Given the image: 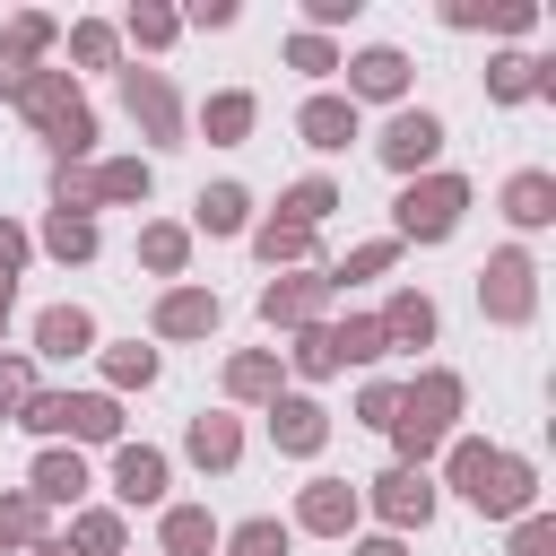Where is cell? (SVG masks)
Masks as SVG:
<instances>
[{
  "instance_id": "6da1fadb",
  "label": "cell",
  "mask_w": 556,
  "mask_h": 556,
  "mask_svg": "<svg viewBox=\"0 0 556 556\" xmlns=\"http://www.w3.org/2000/svg\"><path fill=\"white\" fill-rule=\"evenodd\" d=\"M452 478H460V495H469V504H486V513H513V504L530 495V469H521V460H504V452H478V443H460Z\"/></svg>"
},
{
  "instance_id": "7a4b0ae2",
  "label": "cell",
  "mask_w": 556,
  "mask_h": 556,
  "mask_svg": "<svg viewBox=\"0 0 556 556\" xmlns=\"http://www.w3.org/2000/svg\"><path fill=\"white\" fill-rule=\"evenodd\" d=\"M26 113H35V122H43V130H52L61 148H87V139H96L87 104H78V96H70V87H61L52 70H43V78H26Z\"/></svg>"
},
{
  "instance_id": "3957f363",
  "label": "cell",
  "mask_w": 556,
  "mask_h": 556,
  "mask_svg": "<svg viewBox=\"0 0 556 556\" xmlns=\"http://www.w3.org/2000/svg\"><path fill=\"white\" fill-rule=\"evenodd\" d=\"M26 426H43V434H61V426H70V434H96V443H104L122 417H113V400H35V408H26Z\"/></svg>"
},
{
  "instance_id": "277c9868",
  "label": "cell",
  "mask_w": 556,
  "mask_h": 556,
  "mask_svg": "<svg viewBox=\"0 0 556 556\" xmlns=\"http://www.w3.org/2000/svg\"><path fill=\"white\" fill-rule=\"evenodd\" d=\"M452 400H460L452 382H426V391H408V408L391 417V426H400V443H408V452H426V443L443 434V417H452Z\"/></svg>"
},
{
  "instance_id": "5b68a950",
  "label": "cell",
  "mask_w": 556,
  "mask_h": 556,
  "mask_svg": "<svg viewBox=\"0 0 556 556\" xmlns=\"http://www.w3.org/2000/svg\"><path fill=\"white\" fill-rule=\"evenodd\" d=\"M452 217H460V182H426V191L400 200V226L408 235H452Z\"/></svg>"
},
{
  "instance_id": "8992f818",
  "label": "cell",
  "mask_w": 556,
  "mask_h": 556,
  "mask_svg": "<svg viewBox=\"0 0 556 556\" xmlns=\"http://www.w3.org/2000/svg\"><path fill=\"white\" fill-rule=\"evenodd\" d=\"M434 139H443V130H434V113H400V122H391V139H382V156H391V165H426V156H434Z\"/></svg>"
},
{
  "instance_id": "52a82bcc",
  "label": "cell",
  "mask_w": 556,
  "mask_h": 556,
  "mask_svg": "<svg viewBox=\"0 0 556 556\" xmlns=\"http://www.w3.org/2000/svg\"><path fill=\"white\" fill-rule=\"evenodd\" d=\"M486 304H495V313H530V261H521V252H504V261L486 269Z\"/></svg>"
},
{
  "instance_id": "ba28073f",
  "label": "cell",
  "mask_w": 556,
  "mask_h": 556,
  "mask_svg": "<svg viewBox=\"0 0 556 556\" xmlns=\"http://www.w3.org/2000/svg\"><path fill=\"white\" fill-rule=\"evenodd\" d=\"M304 139H313V148H348V139H356V113L321 96V104H304Z\"/></svg>"
},
{
  "instance_id": "9c48e42d",
  "label": "cell",
  "mask_w": 556,
  "mask_h": 556,
  "mask_svg": "<svg viewBox=\"0 0 556 556\" xmlns=\"http://www.w3.org/2000/svg\"><path fill=\"white\" fill-rule=\"evenodd\" d=\"M113 478H122V495H130V504L165 495V460H156V452H122V460H113Z\"/></svg>"
},
{
  "instance_id": "30bf717a",
  "label": "cell",
  "mask_w": 556,
  "mask_h": 556,
  "mask_svg": "<svg viewBox=\"0 0 556 556\" xmlns=\"http://www.w3.org/2000/svg\"><path fill=\"white\" fill-rule=\"evenodd\" d=\"M278 443H287V452H313V443H321V408H313V400H287V408H278Z\"/></svg>"
},
{
  "instance_id": "8fae6325",
  "label": "cell",
  "mask_w": 556,
  "mask_h": 556,
  "mask_svg": "<svg viewBox=\"0 0 556 556\" xmlns=\"http://www.w3.org/2000/svg\"><path fill=\"white\" fill-rule=\"evenodd\" d=\"M78 486H87L78 452H43V469H35V495H52V504H61V495H78Z\"/></svg>"
},
{
  "instance_id": "7c38bea8",
  "label": "cell",
  "mask_w": 556,
  "mask_h": 556,
  "mask_svg": "<svg viewBox=\"0 0 556 556\" xmlns=\"http://www.w3.org/2000/svg\"><path fill=\"white\" fill-rule=\"evenodd\" d=\"M426 504H434V495H426V478H408V469H400V478H382V513H391V521H426Z\"/></svg>"
},
{
  "instance_id": "4fadbf2b",
  "label": "cell",
  "mask_w": 556,
  "mask_h": 556,
  "mask_svg": "<svg viewBox=\"0 0 556 556\" xmlns=\"http://www.w3.org/2000/svg\"><path fill=\"white\" fill-rule=\"evenodd\" d=\"M400 78H408L400 52H365V61H356V87H365V96H400Z\"/></svg>"
},
{
  "instance_id": "5bb4252c",
  "label": "cell",
  "mask_w": 556,
  "mask_h": 556,
  "mask_svg": "<svg viewBox=\"0 0 556 556\" xmlns=\"http://www.w3.org/2000/svg\"><path fill=\"white\" fill-rule=\"evenodd\" d=\"M156 321H165L174 339H182V330H208V321H217V295H165V313H156Z\"/></svg>"
},
{
  "instance_id": "9a60e30c",
  "label": "cell",
  "mask_w": 556,
  "mask_h": 556,
  "mask_svg": "<svg viewBox=\"0 0 556 556\" xmlns=\"http://www.w3.org/2000/svg\"><path fill=\"white\" fill-rule=\"evenodd\" d=\"M43 348H52V356L87 348V313H78V304H52V313H43Z\"/></svg>"
},
{
  "instance_id": "2e32d148",
  "label": "cell",
  "mask_w": 556,
  "mask_h": 556,
  "mask_svg": "<svg viewBox=\"0 0 556 556\" xmlns=\"http://www.w3.org/2000/svg\"><path fill=\"white\" fill-rule=\"evenodd\" d=\"M130 113H148V130H174V96L156 78H139V70H130Z\"/></svg>"
},
{
  "instance_id": "e0dca14e",
  "label": "cell",
  "mask_w": 556,
  "mask_h": 556,
  "mask_svg": "<svg viewBox=\"0 0 556 556\" xmlns=\"http://www.w3.org/2000/svg\"><path fill=\"white\" fill-rule=\"evenodd\" d=\"M426 330H434L426 295H400V304H391V321H382V339H426Z\"/></svg>"
},
{
  "instance_id": "ac0fdd59",
  "label": "cell",
  "mask_w": 556,
  "mask_h": 556,
  "mask_svg": "<svg viewBox=\"0 0 556 556\" xmlns=\"http://www.w3.org/2000/svg\"><path fill=\"white\" fill-rule=\"evenodd\" d=\"M191 452L226 469V460H235V426H226V417H200V426H191Z\"/></svg>"
},
{
  "instance_id": "d6986e66",
  "label": "cell",
  "mask_w": 556,
  "mask_h": 556,
  "mask_svg": "<svg viewBox=\"0 0 556 556\" xmlns=\"http://www.w3.org/2000/svg\"><path fill=\"white\" fill-rule=\"evenodd\" d=\"M547 200H556V191H547V174H521V182H513V217H521V226H539V217H547Z\"/></svg>"
},
{
  "instance_id": "ffe728a7",
  "label": "cell",
  "mask_w": 556,
  "mask_h": 556,
  "mask_svg": "<svg viewBox=\"0 0 556 556\" xmlns=\"http://www.w3.org/2000/svg\"><path fill=\"white\" fill-rule=\"evenodd\" d=\"M165 547H174V556H200V547H208V513H174V521H165Z\"/></svg>"
},
{
  "instance_id": "44dd1931",
  "label": "cell",
  "mask_w": 556,
  "mask_h": 556,
  "mask_svg": "<svg viewBox=\"0 0 556 556\" xmlns=\"http://www.w3.org/2000/svg\"><path fill=\"white\" fill-rule=\"evenodd\" d=\"M235 556H287V530L278 521H243L235 530Z\"/></svg>"
},
{
  "instance_id": "7402d4cb",
  "label": "cell",
  "mask_w": 556,
  "mask_h": 556,
  "mask_svg": "<svg viewBox=\"0 0 556 556\" xmlns=\"http://www.w3.org/2000/svg\"><path fill=\"white\" fill-rule=\"evenodd\" d=\"M313 278H295V287H269V321H295V313H313Z\"/></svg>"
},
{
  "instance_id": "603a6c76",
  "label": "cell",
  "mask_w": 556,
  "mask_h": 556,
  "mask_svg": "<svg viewBox=\"0 0 556 556\" xmlns=\"http://www.w3.org/2000/svg\"><path fill=\"white\" fill-rule=\"evenodd\" d=\"M304 521H313V530H339V521H348V495H339V486H313V495H304Z\"/></svg>"
},
{
  "instance_id": "cb8c5ba5",
  "label": "cell",
  "mask_w": 556,
  "mask_h": 556,
  "mask_svg": "<svg viewBox=\"0 0 556 556\" xmlns=\"http://www.w3.org/2000/svg\"><path fill=\"white\" fill-rule=\"evenodd\" d=\"M200 226H217V235L243 226V191H208V200H200Z\"/></svg>"
},
{
  "instance_id": "d4e9b609",
  "label": "cell",
  "mask_w": 556,
  "mask_h": 556,
  "mask_svg": "<svg viewBox=\"0 0 556 556\" xmlns=\"http://www.w3.org/2000/svg\"><path fill=\"white\" fill-rule=\"evenodd\" d=\"M330 348H339V356H382V321H348Z\"/></svg>"
},
{
  "instance_id": "484cf974",
  "label": "cell",
  "mask_w": 556,
  "mask_h": 556,
  "mask_svg": "<svg viewBox=\"0 0 556 556\" xmlns=\"http://www.w3.org/2000/svg\"><path fill=\"white\" fill-rule=\"evenodd\" d=\"M243 122H252V104H243V96H217V104H208V130H217V139H235Z\"/></svg>"
},
{
  "instance_id": "4316f807",
  "label": "cell",
  "mask_w": 556,
  "mask_h": 556,
  "mask_svg": "<svg viewBox=\"0 0 556 556\" xmlns=\"http://www.w3.org/2000/svg\"><path fill=\"white\" fill-rule=\"evenodd\" d=\"M287 208H295V226H313V217H321V208H330V182H304V191H295V200H287Z\"/></svg>"
},
{
  "instance_id": "83f0119b",
  "label": "cell",
  "mask_w": 556,
  "mask_h": 556,
  "mask_svg": "<svg viewBox=\"0 0 556 556\" xmlns=\"http://www.w3.org/2000/svg\"><path fill=\"white\" fill-rule=\"evenodd\" d=\"M96 235H87V217H52V252H87Z\"/></svg>"
},
{
  "instance_id": "f1b7e54d",
  "label": "cell",
  "mask_w": 556,
  "mask_h": 556,
  "mask_svg": "<svg viewBox=\"0 0 556 556\" xmlns=\"http://www.w3.org/2000/svg\"><path fill=\"white\" fill-rule=\"evenodd\" d=\"M261 252H269V261H287V252H304V226H269V235H261Z\"/></svg>"
},
{
  "instance_id": "f546056e",
  "label": "cell",
  "mask_w": 556,
  "mask_h": 556,
  "mask_svg": "<svg viewBox=\"0 0 556 556\" xmlns=\"http://www.w3.org/2000/svg\"><path fill=\"white\" fill-rule=\"evenodd\" d=\"M148 261H156V269H174V261H182V235H174V226H156V235H148Z\"/></svg>"
},
{
  "instance_id": "4dcf8cb0",
  "label": "cell",
  "mask_w": 556,
  "mask_h": 556,
  "mask_svg": "<svg viewBox=\"0 0 556 556\" xmlns=\"http://www.w3.org/2000/svg\"><path fill=\"white\" fill-rule=\"evenodd\" d=\"M113 374H122V382H148V374H156V356H148V348H122V356H113Z\"/></svg>"
},
{
  "instance_id": "1f68e13d",
  "label": "cell",
  "mask_w": 556,
  "mask_h": 556,
  "mask_svg": "<svg viewBox=\"0 0 556 556\" xmlns=\"http://www.w3.org/2000/svg\"><path fill=\"white\" fill-rule=\"evenodd\" d=\"M78 539H87V547H113V539H122V521H113V513H87V521H78Z\"/></svg>"
},
{
  "instance_id": "d6a6232c",
  "label": "cell",
  "mask_w": 556,
  "mask_h": 556,
  "mask_svg": "<svg viewBox=\"0 0 556 556\" xmlns=\"http://www.w3.org/2000/svg\"><path fill=\"white\" fill-rule=\"evenodd\" d=\"M26 400V365H0V408H17Z\"/></svg>"
},
{
  "instance_id": "836d02e7",
  "label": "cell",
  "mask_w": 556,
  "mask_h": 556,
  "mask_svg": "<svg viewBox=\"0 0 556 556\" xmlns=\"http://www.w3.org/2000/svg\"><path fill=\"white\" fill-rule=\"evenodd\" d=\"M17 252H26V235H9V226H0V269H9Z\"/></svg>"
},
{
  "instance_id": "e575fe53",
  "label": "cell",
  "mask_w": 556,
  "mask_h": 556,
  "mask_svg": "<svg viewBox=\"0 0 556 556\" xmlns=\"http://www.w3.org/2000/svg\"><path fill=\"white\" fill-rule=\"evenodd\" d=\"M365 556H400V547H391V539H374V547H365Z\"/></svg>"
},
{
  "instance_id": "d590c367",
  "label": "cell",
  "mask_w": 556,
  "mask_h": 556,
  "mask_svg": "<svg viewBox=\"0 0 556 556\" xmlns=\"http://www.w3.org/2000/svg\"><path fill=\"white\" fill-rule=\"evenodd\" d=\"M35 556H70V547H61V539H52V547H35Z\"/></svg>"
},
{
  "instance_id": "8d00e7d4",
  "label": "cell",
  "mask_w": 556,
  "mask_h": 556,
  "mask_svg": "<svg viewBox=\"0 0 556 556\" xmlns=\"http://www.w3.org/2000/svg\"><path fill=\"white\" fill-rule=\"evenodd\" d=\"M0 313H9V278H0Z\"/></svg>"
}]
</instances>
